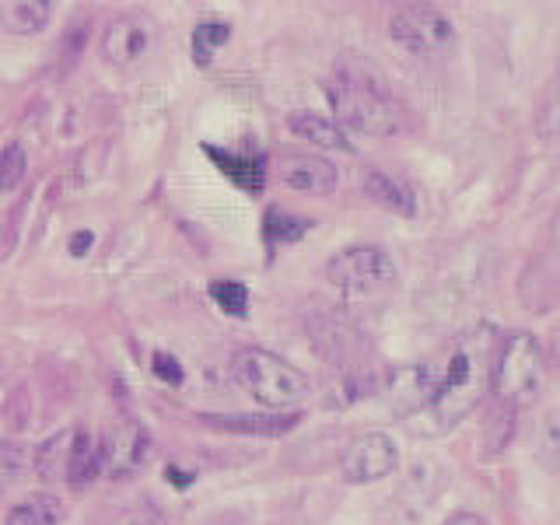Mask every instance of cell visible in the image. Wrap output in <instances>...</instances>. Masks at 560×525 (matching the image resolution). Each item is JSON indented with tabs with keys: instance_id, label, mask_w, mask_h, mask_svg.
<instances>
[{
	"instance_id": "d6986e66",
	"label": "cell",
	"mask_w": 560,
	"mask_h": 525,
	"mask_svg": "<svg viewBox=\"0 0 560 525\" xmlns=\"http://www.w3.org/2000/svg\"><path fill=\"white\" fill-rule=\"evenodd\" d=\"M312 228V221L308 218H298V214H291L288 207H267V214H262V238H267V249L270 253H277L280 245H291V242H298L305 232Z\"/></svg>"
},
{
	"instance_id": "9c48e42d",
	"label": "cell",
	"mask_w": 560,
	"mask_h": 525,
	"mask_svg": "<svg viewBox=\"0 0 560 525\" xmlns=\"http://www.w3.org/2000/svg\"><path fill=\"white\" fill-rule=\"evenodd\" d=\"M154 43V25L148 14H119L102 32V60L109 67L137 63Z\"/></svg>"
},
{
	"instance_id": "cb8c5ba5",
	"label": "cell",
	"mask_w": 560,
	"mask_h": 525,
	"mask_svg": "<svg viewBox=\"0 0 560 525\" xmlns=\"http://www.w3.org/2000/svg\"><path fill=\"white\" fill-rule=\"evenodd\" d=\"M210 298H214V305L232 315V319H242L245 312H249V291H245V284H238V280H214L210 284Z\"/></svg>"
},
{
	"instance_id": "6da1fadb",
	"label": "cell",
	"mask_w": 560,
	"mask_h": 525,
	"mask_svg": "<svg viewBox=\"0 0 560 525\" xmlns=\"http://www.w3.org/2000/svg\"><path fill=\"white\" fill-rule=\"evenodd\" d=\"M326 98L332 105V122L340 130L364 137H399L413 127V116L393 92L389 78L375 60L361 52H340L326 81Z\"/></svg>"
},
{
	"instance_id": "8fae6325",
	"label": "cell",
	"mask_w": 560,
	"mask_h": 525,
	"mask_svg": "<svg viewBox=\"0 0 560 525\" xmlns=\"http://www.w3.org/2000/svg\"><path fill=\"white\" fill-rule=\"evenodd\" d=\"M151 455V434L137 420H119V424L105 434V477H130Z\"/></svg>"
},
{
	"instance_id": "603a6c76",
	"label": "cell",
	"mask_w": 560,
	"mask_h": 525,
	"mask_svg": "<svg viewBox=\"0 0 560 525\" xmlns=\"http://www.w3.org/2000/svg\"><path fill=\"white\" fill-rule=\"evenodd\" d=\"M25 172H28V154L25 148L11 140V144L0 148V192H11L25 183Z\"/></svg>"
},
{
	"instance_id": "44dd1931",
	"label": "cell",
	"mask_w": 560,
	"mask_h": 525,
	"mask_svg": "<svg viewBox=\"0 0 560 525\" xmlns=\"http://www.w3.org/2000/svg\"><path fill=\"white\" fill-rule=\"evenodd\" d=\"M105 525H165V515L162 508L144 501V498H133L127 504H119L109 512V518H105Z\"/></svg>"
},
{
	"instance_id": "e0dca14e",
	"label": "cell",
	"mask_w": 560,
	"mask_h": 525,
	"mask_svg": "<svg viewBox=\"0 0 560 525\" xmlns=\"http://www.w3.org/2000/svg\"><path fill=\"white\" fill-rule=\"evenodd\" d=\"M63 522V501L52 490H35V494L18 501L4 525H60Z\"/></svg>"
},
{
	"instance_id": "30bf717a",
	"label": "cell",
	"mask_w": 560,
	"mask_h": 525,
	"mask_svg": "<svg viewBox=\"0 0 560 525\" xmlns=\"http://www.w3.org/2000/svg\"><path fill=\"white\" fill-rule=\"evenodd\" d=\"M273 168L280 183L294 192H305V197H326L340 186L337 165L323 154H280Z\"/></svg>"
},
{
	"instance_id": "7c38bea8",
	"label": "cell",
	"mask_w": 560,
	"mask_h": 525,
	"mask_svg": "<svg viewBox=\"0 0 560 525\" xmlns=\"http://www.w3.org/2000/svg\"><path fill=\"white\" fill-rule=\"evenodd\" d=\"M203 428L221 434H249V438H280L298 428L302 413H200Z\"/></svg>"
},
{
	"instance_id": "52a82bcc",
	"label": "cell",
	"mask_w": 560,
	"mask_h": 525,
	"mask_svg": "<svg viewBox=\"0 0 560 525\" xmlns=\"http://www.w3.org/2000/svg\"><path fill=\"white\" fill-rule=\"evenodd\" d=\"M326 280L340 294L364 298L396 284V262L378 245H347L326 262Z\"/></svg>"
},
{
	"instance_id": "7a4b0ae2",
	"label": "cell",
	"mask_w": 560,
	"mask_h": 525,
	"mask_svg": "<svg viewBox=\"0 0 560 525\" xmlns=\"http://www.w3.org/2000/svg\"><path fill=\"white\" fill-rule=\"evenodd\" d=\"M501 337L490 326H480L466 337L452 340L442 361H428L431 368V399L428 410L434 428H455L480 407L490 393V368H494Z\"/></svg>"
},
{
	"instance_id": "9a60e30c",
	"label": "cell",
	"mask_w": 560,
	"mask_h": 525,
	"mask_svg": "<svg viewBox=\"0 0 560 525\" xmlns=\"http://www.w3.org/2000/svg\"><path fill=\"white\" fill-rule=\"evenodd\" d=\"M364 192H368V200H375L378 207L393 210V214H399V218L417 214V197H413L410 183L396 179V175H389V172H378V168L364 172Z\"/></svg>"
},
{
	"instance_id": "d4e9b609",
	"label": "cell",
	"mask_w": 560,
	"mask_h": 525,
	"mask_svg": "<svg viewBox=\"0 0 560 525\" xmlns=\"http://www.w3.org/2000/svg\"><path fill=\"white\" fill-rule=\"evenodd\" d=\"M154 375L162 382H168V385H179L183 382V364L162 350V354H154Z\"/></svg>"
},
{
	"instance_id": "f1b7e54d",
	"label": "cell",
	"mask_w": 560,
	"mask_h": 525,
	"mask_svg": "<svg viewBox=\"0 0 560 525\" xmlns=\"http://www.w3.org/2000/svg\"><path fill=\"white\" fill-rule=\"evenodd\" d=\"M550 235H553V242L560 245V210H557V214L550 218Z\"/></svg>"
},
{
	"instance_id": "484cf974",
	"label": "cell",
	"mask_w": 560,
	"mask_h": 525,
	"mask_svg": "<svg viewBox=\"0 0 560 525\" xmlns=\"http://www.w3.org/2000/svg\"><path fill=\"white\" fill-rule=\"evenodd\" d=\"M547 364H553V372L560 375V326L550 332V343H547Z\"/></svg>"
},
{
	"instance_id": "277c9868",
	"label": "cell",
	"mask_w": 560,
	"mask_h": 525,
	"mask_svg": "<svg viewBox=\"0 0 560 525\" xmlns=\"http://www.w3.org/2000/svg\"><path fill=\"white\" fill-rule=\"evenodd\" d=\"M547 350L533 332H508L498 343L494 368H490V393L501 407H525L547 389Z\"/></svg>"
},
{
	"instance_id": "7402d4cb",
	"label": "cell",
	"mask_w": 560,
	"mask_h": 525,
	"mask_svg": "<svg viewBox=\"0 0 560 525\" xmlns=\"http://www.w3.org/2000/svg\"><path fill=\"white\" fill-rule=\"evenodd\" d=\"M228 35H232V28H228L224 22L197 25V32H192V60H197V67H207L210 60H214V52L228 43Z\"/></svg>"
},
{
	"instance_id": "3957f363",
	"label": "cell",
	"mask_w": 560,
	"mask_h": 525,
	"mask_svg": "<svg viewBox=\"0 0 560 525\" xmlns=\"http://www.w3.org/2000/svg\"><path fill=\"white\" fill-rule=\"evenodd\" d=\"M232 378L267 413H294L308 399V378L291 361L262 347H245L232 361Z\"/></svg>"
},
{
	"instance_id": "ffe728a7",
	"label": "cell",
	"mask_w": 560,
	"mask_h": 525,
	"mask_svg": "<svg viewBox=\"0 0 560 525\" xmlns=\"http://www.w3.org/2000/svg\"><path fill=\"white\" fill-rule=\"evenodd\" d=\"M32 469V452L22 442H0V490H11Z\"/></svg>"
},
{
	"instance_id": "4316f807",
	"label": "cell",
	"mask_w": 560,
	"mask_h": 525,
	"mask_svg": "<svg viewBox=\"0 0 560 525\" xmlns=\"http://www.w3.org/2000/svg\"><path fill=\"white\" fill-rule=\"evenodd\" d=\"M92 232H78V238H70V253H74V256H84L88 249H92Z\"/></svg>"
},
{
	"instance_id": "5b68a950",
	"label": "cell",
	"mask_w": 560,
	"mask_h": 525,
	"mask_svg": "<svg viewBox=\"0 0 560 525\" xmlns=\"http://www.w3.org/2000/svg\"><path fill=\"white\" fill-rule=\"evenodd\" d=\"M105 434L95 438L88 428H63L35 448L32 469L46 483H95L105 477Z\"/></svg>"
},
{
	"instance_id": "4fadbf2b",
	"label": "cell",
	"mask_w": 560,
	"mask_h": 525,
	"mask_svg": "<svg viewBox=\"0 0 560 525\" xmlns=\"http://www.w3.org/2000/svg\"><path fill=\"white\" fill-rule=\"evenodd\" d=\"M207 158L214 162L224 179H232L235 186L249 189V192H259L262 186H267V158H262L259 151H224V148H214V144H203Z\"/></svg>"
},
{
	"instance_id": "5bb4252c",
	"label": "cell",
	"mask_w": 560,
	"mask_h": 525,
	"mask_svg": "<svg viewBox=\"0 0 560 525\" xmlns=\"http://www.w3.org/2000/svg\"><path fill=\"white\" fill-rule=\"evenodd\" d=\"M288 130L294 137L308 140L312 148H323V151H343L350 154L354 144H350V137L332 122V116H323V113H312V109H298L288 116Z\"/></svg>"
},
{
	"instance_id": "2e32d148",
	"label": "cell",
	"mask_w": 560,
	"mask_h": 525,
	"mask_svg": "<svg viewBox=\"0 0 560 525\" xmlns=\"http://www.w3.org/2000/svg\"><path fill=\"white\" fill-rule=\"evenodd\" d=\"M52 18L49 0H0V28L8 35H39Z\"/></svg>"
},
{
	"instance_id": "ba28073f",
	"label": "cell",
	"mask_w": 560,
	"mask_h": 525,
	"mask_svg": "<svg viewBox=\"0 0 560 525\" xmlns=\"http://www.w3.org/2000/svg\"><path fill=\"white\" fill-rule=\"evenodd\" d=\"M399 466V448L389 434L368 431L358 434L340 455V472L347 483H375L385 480Z\"/></svg>"
},
{
	"instance_id": "83f0119b",
	"label": "cell",
	"mask_w": 560,
	"mask_h": 525,
	"mask_svg": "<svg viewBox=\"0 0 560 525\" xmlns=\"http://www.w3.org/2000/svg\"><path fill=\"white\" fill-rule=\"evenodd\" d=\"M445 525H487L480 515H472V512H459V515H452Z\"/></svg>"
},
{
	"instance_id": "8992f818",
	"label": "cell",
	"mask_w": 560,
	"mask_h": 525,
	"mask_svg": "<svg viewBox=\"0 0 560 525\" xmlns=\"http://www.w3.org/2000/svg\"><path fill=\"white\" fill-rule=\"evenodd\" d=\"M389 35L420 60H442L455 49V25L438 4H399L389 14Z\"/></svg>"
},
{
	"instance_id": "ac0fdd59",
	"label": "cell",
	"mask_w": 560,
	"mask_h": 525,
	"mask_svg": "<svg viewBox=\"0 0 560 525\" xmlns=\"http://www.w3.org/2000/svg\"><path fill=\"white\" fill-rule=\"evenodd\" d=\"M533 455H536V463L550 472V477H560V407L547 410L536 420Z\"/></svg>"
}]
</instances>
